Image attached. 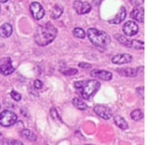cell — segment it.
Here are the masks:
<instances>
[{
  "label": "cell",
  "instance_id": "cell-1",
  "mask_svg": "<svg viewBox=\"0 0 158 145\" xmlns=\"http://www.w3.org/2000/svg\"><path fill=\"white\" fill-rule=\"evenodd\" d=\"M57 35V29L50 22L40 26L35 31L34 38L37 45L40 46H46L52 42Z\"/></svg>",
  "mask_w": 158,
  "mask_h": 145
},
{
  "label": "cell",
  "instance_id": "cell-2",
  "mask_svg": "<svg viewBox=\"0 0 158 145\" xmlns=\"http://www.w3.org/2000/svg\"><path fill=\"white\" fill-rule=\"evenodd\" d=\"M74 87L83 98L88 100L98 92L100 88V83L97 80L80 81L74 83Z\"/></svg>",
  "mask_w": 158,
  "mask_h": 145
},
{
  "label": "cell",
  "instance_id": "cell-3",
  "mask_svg": "<svg viewBox=\"0 0 158 145\" xmlns=\"http://www.w3.org/2000/svg\"><path fill=\"white\" fill-rule=\"evenodd\" d=\"M87 35L91 42L97 47L105 48L111 41L110 36L106 32L94 28L88 29Z\"/></svg>",
  "mask_w": 158,
  "mask_h": 145
},
{
  "label": "cell",
  "instance_id": "cell-4",
  "mask_svg": "<svg viewBox=\"0 0 158 145\" xmlns=\"http://www.w3.org/2000/svg\"><path fill=\"white\" fill-rule=\"evenodd\" d=\"M18 117L16 114L10 111H3L0 113V125L2 127H10L16 123Z\"/></svg>",
  "mask_w": 158,
  "mask_h": 145
},
{
  "label": "cell",
  "instance_id": "cell-5",
  "mask_svg": "<svg viewBox=\"0 0 158 145\" xmlns=\"http://www.w3.org/2000/svg\"><path fill=\"white\" fill-rule=\"evenodd\" d=\"M15 71L9 58H5L0 60V72L4 75H9Z\"/></svg>",
  "mask_w": 158,
  "mask_h": 145
},
{
  "label": "cell",
  "instance_id": "cell-6",
  "mask_svg": "<svg viewBox=\"0 0 158 145\" xmlns=\"http://www.w3.org/2000/svg\"><path fill=\"white\" fill-rule=\"evenodd\" d=\"M29 9H30V12L32 17H33L35 19L40 20L41 19V18H43V17L44 16V9H43V7L42 6V5L40 4L39 2H32V4L30 5Z\"/></svg>",
  "mask_w": 158,
  "mask_h": 145
},
{
  "label": "cell",
  "instance_id": "cell-7",
  "mask_svg": "<svg viewBox=\"0 0 158 145\" xmlns=\"http://www.w3.org/2000/svg\"><path fill=\"white\" fill-rule=\"evenodd\" d=\"M73 8L79 15H83V14L88 13L92 9V7H91L90 4L89 2H81L80 0H77V1L74 2Z\"/></svg>",
  "mask_w": 158,
  "mask_h": 145
},
{
  "label": "cell",
  "instance_id": "cell-8",
  "mask_svg": "<svg viewBox=\"0 0 158 145\" xmlns=\"http://www.w3.org/2000/svg\"><path fill=\"white\" fill-rule=\"evenodd\" d=\"M94 111L99 117H100V118H103L105 120L110 119L113 116V112L111 111V109L108 107H105V106H96L94 108Z\"/></svg>",
  "mask_w": 158,
  "mask_h": 145
},
{
  "label": "cell",
  "instance_id": "cell-9",
  "mask_svg": "<svg viewBox=\"0 0 158 145\" xmlns=\"http://www.w3.org/2000/svg\"><path fill=\"white\" fill-rule=\"evenodd\" d=\"M123 31L127 36H134L138 32V25L133 21H128L123 25Z\"/></svg>",
  "mask_w": 158,
  "mask_h": 145
},
{
  "label": "cell",
  "instance_id": "cell-10",
  "mask_svg": "<svg viewBox=\"0 0 158 145\" xmlns=\"http://www.w3.org/2000/svg\"><path fill=\"white\" fill-rule=\"evenodd\" d=\"M90 75L94 78H100V79L104 80V81H110L112 79V73L105 70L94 69L91 72Z\"/></svg>",
  "mask_w": 158,
  "mask_h": 145
},
{
  "label": "cell",
  "instance_id": "cell-11",
  "mask_svg": "<svg viewBox=\"0 0 158 145\" xmlns=\"http://www.w3.org/2000/svg\"><path fill=\"white\" fill-rule=\"evenodd\" d=\"M132 60V56L129 54H119L112 58V62L117 65H124L131 62Z\"/></svg>",
  "mask_w": 158,
  "mask_h": 145
},
{
  "label": "cell",
  "instance_id": "cell-12",
  "mask_svg": "<svg viewBox=\"0 0 158 145\" xmlns=\"http://www.w3.org/2000/svg\"><path fill=\"white\" fill-rule=\"evenodd\" d=\"M131 16L138 22H144V9L143 8L134 9L131 12Z\"/></svg>",
  "mask_w": 158,
  "mask_h": 145
},
{
  "label": "cell",
  "instance_id": "cell-13",
  "mask_svg": "<svg viewBox=\"0 0 158 145\" xmlns=\"http://www.w3.org/2000/svg\"><path fill=\"white\" fill-rule=\"evenodd\" d=\"M127 15V11L126 9H125L123 6H122L120 8V11H119L118 14L117 15V16L112 20H110L109 22L111 23V24H120L121 22H123L124 20V18H126Z\"/></svg>",
  "mask_w": 158,
  "mask_h": 145
},
{
  "label": "cell",
  "instance_id": "cell-14",
  "mask_svg": "<svg viewBox=\"0 0 158 145\" xmlns=\"http://www.w3.org/2000/svg\"><path fill=\"white\" fill-rule=\"evenodd\" d=\"M117 72L120 75L126 77H136L138 74V69H132V68H127V69H117Z\"/></svg>",
  "mask_w": 158,
  "mask_h": 145
},
{
  "label": "cell",
  "instance_id": "cell-15",
  "mask_svg": "<svg viewBox=\"0 0 158 145\" xmlns=\"http://www.w3.org/2000/svg\"><path fill=\"white\" fill-rule=\"evenodd\" d=\"M12 33V26L9 23H5L0 27V36L2 38H8Z\"/></svg>",
  "mask_w": 158,
  "mask_h": 145
},
{
  "label": "cell",
  "instance_id": "cell-16",
  "mask_svg": "<svg viewBox=\"0 0 158 145\" xmlns=\"http://www.w3.org/2000/svg\"><path fill=\"white\" fill-rule=\"evenodd\" d=\"M114 122H115V124H117L120 128H121L122 130H126V129L128 128L127 122L126 120L123 118H122L121 116L117 115V116L114 117Z\"/></svg>",
  "mask_w": 158,
  "mask_h": 145
},
{
  "label": "cell",
  "instance_id": "cell-17",
  "mask_svg": "<svg viewBox=\"0 0 158 145\" xmlns=\"http://www.w3.org/2000/svg\"><path fill=\"white\" fill-rule=\"evenodd\" d=\"M21 135L22 136L26 138V139H28L30 141H35L36 140V135H35L34 132L29 130V129H23L21 131Z\"/></svg>",
  "mask_w": 158,
  "mask_h": 145
},
{
  "label": "cell",
  "instance_id": "cell-18",
  "mask_svg": "<svg viewBox=\"0 0 158 145\" xmlns=\"http://www.w3.org/2000/svg\"><path fill=\"white\" fill-rule=\"evenodd\" d=\"M73 104L77 108L80 109L81 111H84L87 108V105H86V103L83 102L81 99L78 98H75L73 100Z\"/></svg>",
  "mask_w": 158,
  "mask_h": 145
},
{
  "label": "cell",
  "instance_id": "cell-19",
  "mask_svg": "<svg viewBox=\"0 0 158 145\" xmlns=\"http://www.w3.org/2000/svg\"><path fill=\"white\" fill-rule=\"evenodd\" d=\"M63 12V9L62 6H55L53 9H52V15H51V16H52V18H53L54 19H56V18H58L59 17H60V15H62Z\"/></svg>",
  "mask_w": 158,
  "mask_h": 145
},
{
  "label": "cell",
  "instance_id": "cell-20",
  "mask_svg": "<svg viewBox=\"0 0 158 145\" xmlns=\"http://www.w3.org/2000/svg\"><path fill=\"white\" fill-rule=\"evenodd\" d=\"M131 118L134 121H140L142 118H143V113L141 110L140 109H137V110H134V112H131Z\"/></svg>",
  "mask_w": 158,
  "mask_h": 145
},
{
  "label": "cell",
  "instance_id": "cell-21",
  "mask_svg": "<svg viewBox=\"0 0 158 145\" xmlns=\"http://www.w3.org/2000/svg\"><path fill=\"white\" fill-rule=\"evenodd\" d=\"M131 48H134L137 50H140V49L143 50L144 49V44H143V41H138V40H131Z\"/></svg>",
  "mask_w": 158,
  "mask_h": 145
},
{
  "label": "cell",
  "instance_id": "cell-22",
  "mask_svg": "<svg viewBox=\"0 0 158 145\" xmlns=\"http://www.w3.org/2000/svg\"><path fill=\"white\" fill-rule=\"evenodd\" d=\"M116 36H117L116 38L118 40L119 42H120L123 45L126 46V47L131 48V40L127 39L126 37L121 35H117Z\"/></svg>",
  "mask_w": 158,
  "mask_h": 145
},
{
  "label": "cell",
  "instance_id": "cell-23",
  "mask_svg": "<svg viewBox=\"0 0 158 145\" xmlns=\"http://www.w3.org/2000/svg\"><path fill=\"white\" fill-rule=\"evenodd\" d=\"M73 33L74 36L79 38H83L86 36L85 31L83 29H81V28H76V29H74Z\"/></svg>",
  "mask_w": 158,
  "mask_h": 145
},
{
  "label": "cell",
  "instance_id": "cell-24",
  "mask_svg": "<svg viewBox=\"0 0 158 145\" xmlns=\"http://www.w3.org/2000/svg\"><path fill=\"white\" fill-rule=\"evenodd\" d=\"M3 145H24L21 141L18 140L7 139L3 141Z\"/></svg>",
  "mask_w": 158,
  "mask_h": 145
},
{
  "label": "cell",
  "instance_id": "cell-25",
  "mask_svg": "<svg viewBox=\"0 0 158 145\" xmlns=\"http://www.w3.org/2000/svg\"><path fill=\"white\" fill-rule=\"evenodd\" d=\"M62 73L65 75H68V76H71V75H74L77 74L78 70L76 69H66L65 71H61Z\"/></svg>",
  "mask_w": 158,
  "mask_h": 145
},
{
  "label": "cell",
  "instance_id": "cell-26",
  "mask_svg": "<svg viewBox=\"0 0 158 145\" xmlns=\"http://www.w3.org/2000/svg\"><path fill=\"white\" fill-rule=\"evenodd\" d=\"M10 95H11V97H12V98L16 101H20V100H21V98H22L21 95H20L19 93H18L17 92H15V91H14V90L12 91V92H10Z\"/></svg>",
  "mask_w": 158,
  "mask_h": 145
},
{
  "label": "cell",
  "instance_id": "cell-27",
  "mask_svg": "<svg viewBox=\"0 0 158 145\" xmlns=\"http://www.w3.org/2000/svg\"><path fill=\"white\" fill-rule=\"evenodd\" d=\"M137 94L140 98H141L142 99L144 98V88L143 87H140L138 88L137 89Z\"/></svg>",
  "mask_w": 158,
  "mask_h": 145
},
{
  "label": "cell",
  "instance_id": "cell-28",
  "mask_svg": "<svg viewBox=\"0 0 158 145\" xmlns=\"http://www.w3.org/2000/svg\"><path fill=\"white\" fill-rule=\"evenodd\" d=\"M130 2L134 6H139L142 5L144 2V0H129Z\"/></svg>",
  "mask_w": 158,
  "mask_h": 145
},
{
  "label": "cell",
  "instance_id": "cell-29",
  "mask_svg": "<svg viewBox=\"0 0 158 145\" xmlns=\"http://www.w3.org/2000/svg\"><path fill=\"white\" fill-rule=\"evenodd\" d=\"M43 82H42L40 80L36 79L35 81H34V87H35L36 89L42 88H43Z\"/></svg>",
  "mask_w": 158,
  "mask_h": 145
},
{
  "label": "cell",
  "instance_id": "cell-30",
  "mask_svg": "<svg viewBox=\"0 0 158 145\" xmlns=\"http://www.w3.org/2000/svg\"><path fill=\"white\" fill-rule=\"evenodd\" d=\"M79 66H80V68H82V69H89V68H91V65L84 62H80L79 64Z\"/></svg>",
  "mask_w": 158,
  "mask_h": 145
},
{
  "label": "cell",
  "instance_id": "cell-31",
  "mask_svg": "<svg viewBox=\"0 0 158 145\" xmlns=\"http://www.w3.org/2000/svg\"><path fill=\"white\" fill-rule=\"evenodd\" d=\"M0 1H1V2L5 3V2H7L8 0H0Z\"/></svg>",
  "mask_w": 158,
  "mask_h": 145
},
{
  "label": "cell",
  "instance_id": "cell-32",
  "mask_svg": "<svg viewBox=\"0 0 158 145\" xmlns=\"http://www.w3.org/2000/svg\"><path fill=\"white\" fill-rule=\"evenodd\" d=\"M2 138V134L0 133V140H1Z\"/></svg>",
  "mask_w": 158,
  "mask_h": 145
},
{
  "label": "cell",
  "instance_id": "cell-33",
  "mask_svg": "<svg viewBox=\"0 0 158 145\" xmlns=\"http://www.w3.org/2000/svg\"><path fill=\"white\" fill-rule=\"evenodd\" d=\"M0 108H1V105H0Z\"/></svg>",
  "mask_w": 158,
  "mask_h": 145
},
{
  "label": "cell",
  "instance_id": "cell-34",
  "mask_svg": "<svg viewBox=\"0 0 158 145\" xmlns=\"http://www.w3.org/2000/svg\"><path fill=\"white\" fill-rule=\"evenodd\" d=\"M87 145H90V144H87Z\"/></svg>",
  "mask_w": 158,
  "mask_h": 145
}]
</instances>
